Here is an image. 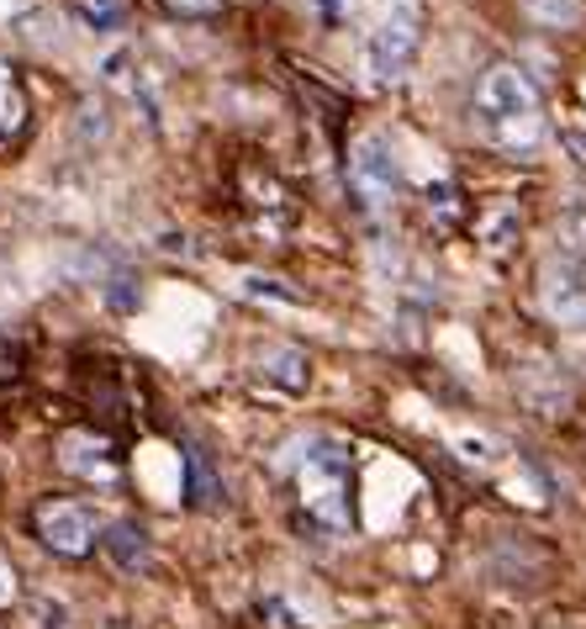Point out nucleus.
<instances>
[{"label": "nucleus", "instance_id": "4468645a", "mask_svg": "<svg viewBox=\"0 0 586 629\" xmlns=\"http://www.w3.org/2000/svg\"><path fill=\"white\" fill-rule=\"evenodd\" d=\"M455 450H460V461H470V466H497V455H502L492 433H460Z\"/></svg>", "mask_w": 586, "mask_h": 629}, {"label": "nucleus", "instance_id": "aec40b11", "mask_svg": "<svg viewBox=\"0 0 586 629\" xmlns=\"http://www.w3.org/2000/svg\"><path fill=\"white\" fill-rule=\"evenodd\" d=\"M11 592H16V577H11V566H0V603H5Z\"/></svg>", "mask_w": 586, "mask_h": 629}, {"label": "nucleus", "instance_id": "39448f33", "mask_svg": "<svg viewBox=\"0 0 586 629\" xmlns=\"http://www.w3.org/2000/svg\"><path fill=\"white\" fill-rule=\"evenodd\" d=\"M95 534H101V513L90 503L75 498H59V503H42L38 508V540L59 555H85L95 551Z\"/></svg>", "mask_w": 586, "mask_h": 629}, {"label": "nucleus", "instance_id": "6e6552de", "mask_svg": "<svg viewBox=\"0 0 586 629\" xmlns=\"http://www.w3.org/2000/svg\"><path fill=\"white\" fill-rule=\"evenodd\" d=\"M101 545H106V555H112V566H117L122 577H143L149 566H154V545H149V534L138 529V524H112L106 534H101Z\"/></svg>", "mask_w": 586, "mask_h": 629}, {"label": "nucleus", "instance_id": "7ed1b4c3", "mask_svg": "<svg viewBox=\"0 0 586 629\" xmlns=\"http://www.w3.org/2000/svg\"><path fill=\"white\" fill-rule=\"evenodd\" d=\"M418 48H423V5L418 0H391L386 16L365 33V79L396 85L412 70Z\"/></svg>", "mask_w": 586, "mask_h": 629}, {"label": "nucleus", "instance_id": "6ab92c4d", "mask_svg": "<svg viewBox=\"0 0 586 629\" xmlns=\"http://www.w3.org/2000/svg\"><path fill=\"white\" fill-rule=\"evenodd\" d=\"M164 5H169V11H180V16H195V22L222 11V0H164Z\"/></svg>", "mask_w": 586, "mask_h": 629}, {"label": "nucleus", "instance_id": "dca6fc26", "mask_svg": "<svg viewBox=\"0 0 586 629\" xmlns=\"http://www.w3.org/2000/svg\"><path fill=\"white\" fill-rule=\"evenodd\" d=\"M186 466H191V503H212V476H206V461H201V450H186Z\"/></svg>", "mask_w": 586, "mask_h": 629}, {"label": "nucleus", "instance_id": "f8f14e48", "mask_svg": "<svg viewBox=\"0 0 586 629\" xmlns=\"http://www.w3.org/2000/svg\"><path fill=\"white\" fill-rule=\"evenodd\" d=\"M22 117H27L22 85H16V75L0 64V133H16V127H22Z\"/></svg>", "mask_w": 586, "mask_h": 629}, {"label": "nucleus", "instance_id": "ddd939ff", "mask_svg": "<svg viewBox=\"0 0 586 629\" xmlns=\"http://www.w3.org/2000/svg\"><path fill=\"white\" fill-rule=\"evenodd\" d=\"M33 625L38 629H75V608H69L64 597H53V592H38V597H33Z\"/></svg>", "mask_w": 586, "mask_h": 629}, {"label": "nucleus", "instance_id": "f03ea898", "mask_svg": "<svg viewBox=\"0 0 586 629\" xmlns=\"http://www.w3.org/2000/svg\"><path fill=\"white\" fill-rule=\"evenodd\" d=\"M296 492L313 524L328 534H349L354 508H349V444L339 439H307L296 450Z\"/></svg>", "mask_w": 586, "mask_h": 629}, {"label": "nucleus", "instance_id": "9d476101", "mask_svg": "<svg viewBox=\"0 0 586 629\" xmlns=\"http://www.w3.org/2000/svg\"><path fill=\"white\" fill-rule=\"evenodd\" d=\"M75 16L90 33H117L127 27V0H75Z\"/></svg>", "mask_w": 586, "mask_h": 629}, {"label": "nucleus", "instance_id": "f3484780", "mask_svg": "<svg viewBox=\"0 0 586 629\" xmlns=\"http://www.w3.org/2000/svg\"><path fill=\"white\" fill-rule=\"evenodd\" d=\"M243 291H249V297H270V302H285V307H296V291L275 286L270 276H243Z\"/></svg>", "mask_w": 586, "mask_h": 629}, {"label": "nucleus", "instance_id": "1a4fd4ad", "mask_svg": "<svg viewBox=\"0 0 586 629\" xmlns=\"http://www.w3.org/2000/svg\"><path fill=\"white\" fill-rule=\"evenodd\" d=\"M259 376H265V381H275V387H280V392H307V376H313V370H307V354L296 350V344H265V350H259Z\"/></svg>", "mask_w": 586, "mask_h": 629}, {"label": "nucleus", "instance_id": "423d86ee", "mask_svg": "<svg viewBox=\"0 0 586 629\" xmlns=\"http://www.w3.org/2000/svg\"><path fill=\"white\" fill-rule=\"evenodd\" d=\"M539 302L555 323L586 328V260H576V254L549 260L545 276H539Z\"/></svg>", "mask_w": 586, "mask_h": 629}, {"label": "nucleus", "instance_id": "f257e3e1", "mask_svg": "<svg viewBox=\"0 0 586 629\" xmlns=\"http://www.w3.org/2000/svg\"><path fill=\"white\" fill-rule=\"evenodd\" d=\"M475 122L486 133V143H497L502 154H539L545 143V101L539 85L523 75L518 64H492L481 85H475Z\"/></svg>", "mask_w": 586, "mask_h": 629}, {"label": "nucleus", "instance_id": "0eeeda50", "mask_svg": "<svg viewBox=\"0 0 586 629\" xmlns=\"http://www.w3.org/2000/svg\"><path fill=\"white\" fill-rule=\"evenodd\" d=\"M59 466L85 476V481H112V476H117V455H112V444L95 439V433H69L64 450H59Z\"/></svg>", "mask_w": 586, "mask_h": 629}, {"label": "nucleus", "instance_id": "20e7f679", "mask_svg": "<svg viewBox=\"0 0 586 629\" xmlns=\"http://www.w3.org/2000/svg\"><path fill=\"white\" fill-rule=\"evenodd\" d=\"M349 186L370 212H386L391 201H396V191H402V159H396V143H391L386 133H365L354 143Z\"/></svg>", "mask_w": 586, "mask_h": 629}, {"label": "nucleus", "instance_id": "2eb2a0df", "mask_svg": "<svg viewBox=\"0 0 586 629\" xmlns=\"http://www.w3.org/2000/svg\"><path fill=\"white\" fill-rule=\"evenodd\" d=\"M512 238H518V212H512V206H497V212H492V223H486V249H492V254H502Z\"/></svg>", "mask_w": 586, "mask_h": 629}, {"label": "nucleus", "instance_id": "9b49d317", "mask_svg": "<svg viewBox=\"0 0 586 629\" xmlns=\"http://www.w3.org/2000/svg\"><path fill=\"white\" fill-rule=\"evenodd\" d=\"M523 11L539 27H576L582 22V0H523Z\"/></svg>", "mask_w": 586, "mask_h": 629}, {"label": "nucleus", "instance_id": "a211bd4d", "mask_svg": "<svg viewBox=\"0 0 586 629\" xmlns=\"http://www.w3.org/2000/svg\"><path fill=\"white\" fill-rule=\"evenodd\" d=\"M359 5H365V0H313V11L328 22V27H344Z\"/></svg>", "mask_w": 586, "mask_h": 629}]
</instances>
